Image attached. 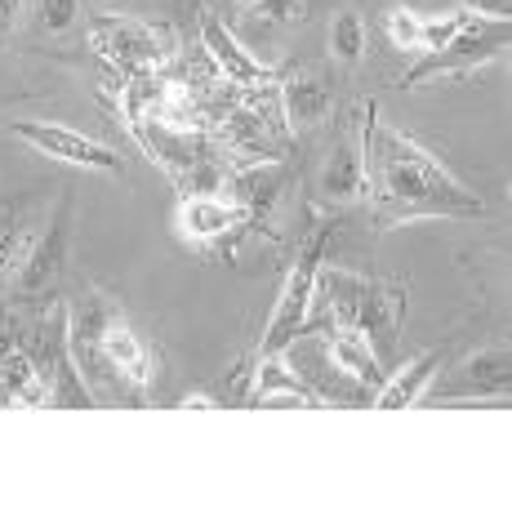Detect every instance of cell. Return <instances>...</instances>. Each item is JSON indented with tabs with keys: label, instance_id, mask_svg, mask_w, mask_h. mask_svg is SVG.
<instances>
[{
	"label": "cell",
	"instance_id": "1",
	"mask_svg": "<svg viewBox=\"0 0 512 512\" xmlns=\"http://www.w3.org/2000/svg\"><path fill=\"white\" fill-rule=\"evenodd\" d=\"M361 152H366V196L383 228L415 219H477V214H486V201L477 192H468L428 147L383 125L374 107H366Z\"/></svg>",
	"mask_w": 512,
	"mask_h": 512
},
{
	"label": "cell",
	"instance_id": "2",
	"mask_svg": "<svg viewBox=\"0 0 512 512\" xmlns=\"http://www.w3.org/2000/svg\"><path fill=\"white\" fill-rule=\"evenodd\" d=\"M317 299L330 312V326L361 334L383 366L397 357L401 317H406V285L401 281H374V277H357V272L321 268Z\"/></svg>",
	"mask_w": 512,
	"mask_h": 512
},
{
	"label": "cell",
	"instance_id": "3",
	"mask_svg": "<svg viewBox=\"0 0 512 512\" xmlns=\"http://www.w3.org/2000/svg\"><path fill=\"white\" fill-rule=\"evenodd\" d=\"M90 45L112 72L130 76H152L179 58V36L161 23H143L130 14H98L90 23Z\"/></svg>",
	"mask_w": 512,
	"mask_h": 512
},
{
	"label": "cell",
	"instance_id": "4",
	"mask_svg": "<svg viewBox=\"0 0 512 512\" xmlns=\"http://www.w3.org/2000/svg\"><path fill=\"white\" fill-rule=\"evenodd\" d=\"M326 245H330V228H317L303 241L299 259L290 263V277H285L277 312H272L268 330H263V339H259V352H254L250 361L285 357V348L312 330L308 317H312V303H317V277H321V254H326Z\"/></svg>",
	"mask_w": 512,
	"mask_h": 512
},
{
	"label": "cell",
	"instance_id": "5",
	"mask_svg": "<svg viewBox=\"0 0 512 512\" xmlns=\"http://www.w3.org/2000/svg\"><path fill=\"white\" fill-rule=\"evenodd\" d=\"M512 45V27L504 18H481V14H464V23L455 27V36H450L441 49H432V54H423L415 67H410V76L401 85H423V81H437V76H459V72H472V67L490 63L495 54H504Z\"/></svg>",
	"mask_w": 512,
	"mask_h": 512
},
{
	"label": "cell",
	"instance_id": "6",
	"mask_svg": "<svg viewBox=\"0 0 512 512\" xmlns=\"http://www.w3.org/2000/svg\"><path fill=\"white\" fill-rule=\"evenodd\" d=\"M67 223H72V196H63L54 223H49L41 236H27L23 254H18V263H14V294L23 303L54 299L58 281H63V272H67V250H72Z\"/></svg>",
	"mask_w": 512,
	"mask_h": 512
},
{
	"label": "cell",
	"instance_id": "7",
	"mask_svg": "<svg viewBox=\"0 0 512 512\" xmlns=\"http://www.w3.org/2000/svg\"><path fill=\"white\" fill-rule=\"evenodd\" d=\"M107 303L90 294V299L76 308V321L67 326V357H72L76 374H81V383L98 397H107V388L112 383H121V374H116L112 357H107V343H103V330H107Z\"/></svg>",
	"mask_w": 512,
	"mask_h": 512
},
{
	"label": "cell",
	"instance_id": "8",
	"mask_svg": "<svg viewBox=\"0 0 512 512\" xmlns=\"http://www.w3.org/2000/svg\"><path fill=\"white\" fill-rule=\"evenodd\" d=\"M9 134H18L23 143H32L36 152L54 156L63 165H81V170H112V174H125V161L116 147L90 139V134L72 130V125H54V121H14Z\"/></svg>",
	"mask_w": 512,
	"mask_h": 512
},
{
	"label": "cell",
	"instance_id": "9",
	"mask_svg": "<svg viewBox=\"0 0 512 512\" xmlns=\"http://www.w3.org/2000/svg\"><path fill=\"white\" fill-rule=\"evenodd\" d=\"M201 49L210 54L214 72H219L228 85H236V90H254V85L277 81V72H268V67L228 32V23L214 14H201Z\"/></svg>",
	"mask_w": 512,
	"mask_h": 512
},
{
	"label": "cell",
	"instance_id": "10",
	"mask_svg": "<svg viewBox=\"0 0 512 512\" xmlns=\"http://www.w3.org/2000/svg\"><path fill=\"white\" fill-rule=\"evenodd\" d=\"M228 201H236L250 219V228L268 232V219L277 210L281 192H285V165L281 161H254V165H241V170L228 179Z\"/></svg>",
	"mask_w": 512,
	"mask_h": 512
},
{
	"label": "cell",
	"instance_id": "11",
	"mask_svg": "<svg viewBox=\"0 0 512 512\" xmlns=\"http://www.w3.org/2000/svg\"><path fill=\"white\" fill-rule=\"evenodd\" d=\"M179 228H183L187 241L214 245V241H223V236L236 232V228H250V219H245V210L236 201H228V196L205 192V196H187L183 201Z\"/></svg>",
	"mask_w": 512,
	"mask_h": 512
},
{
	"label": "cell",
	"instance_id": "12",
	"mask_svg": "<svg viewBox=\"0 0 512 512\" xmlns=\"http://www.w3.org/2000/svg\"><path fill=\"white\" fill-rule=\"evenodd\" d=\"M512 383V352L508 348H486L450 374L446 383H437V392H455V397H499Z\"/></svg>",
	"mask_w": 512,
	"mask_h": 512
},
{
	"label": "cell",
	"instance_id": "13",
	"mask_svg": "<svg viewBox=\"0 0 512 512\" xmlns=\"http://www.w3.org/2000/svg\"><path fill=\"white\" fill-rule=\"evenodd\" d=\"M441 357H446V348H432V352H423V357L410 361V366H401L397 374H388L383 388L374 392V406L406 410V406H415V401H423L432 388V379H437V370H441Z\"/></svg>",
	"mask_w": 512,
	"mask_h": 512
},
{
	"label": "cell",
	"instance_id": "14",
	"mask_svg": "<svg viewBox=\"0 0 512 512\" xmlns=\"http://www.w3.org/2000/svg\"><path fill=\"white\" fill-rule=\"evenodd\" d=\"M330 112V90L308 72H294L290 81H281V116H285V130L303 134V130H317Z\"/></svg>",
	"mask_w": 512,
	"mask_h": 512
},
{
	"label": "cell",
	"instance_id": "15",
	"mask_svg": "<svg viewBox=\"0 0 512 512\" xmlns=\"http://www.w3.org/2000/svg\"><path fill=\"white\" fill-rule=\"evenodd\" d=\"M103 343H107V357H112L116 374H121V383H130V388H147L152 383V357H147V343L134 334L130 321L107 317Z\"/></svg>",
	"mask_w": 512,
	"mask_h": 512
},
{
	"label": "cell",
	"instance_id": "16",
	"mask_svg": "<svg viewBox=\"0 0 512 512\" xmlns=\"http://www.w3.org/2000/svg\"><path fill=\"white\" fill-rule=\"evenodd\" d=\"M321 187H326V196H334V201H357L366 192V152H361V139L343 134L334 143L326 170H321Z\"/></svg>",
	"mask_w": 512,
	"mask_h": 512
},
{
	"label": "cell",
	"instance_id": "17",
	"mask_svg": "<svg viewBox=\"0 0 512 512\" xmlns=\"http://www.w3.org/2000/svg\"><path fill=\"white\" fill-rule=\"evenodd\" d=\"M326 352H330V361L348 374L352 383H361V388H370V392H379L383 379H388V366H383V361L374 357L370 343L361 339V334H352V330H334V339L326 343Z\"/></svg>",
	"mask_w": 512,
	"mask_h": 512
},
{
	"label": "cell",
	"instance_id": "18",
	"mask_svg": "<svg viewBox=\"0 0 512 512\" xmlns=\"http://www.w3.org/2000/svg\"><path fill=\"white\" fill-rule=\"evenodd\" d=\"M330 49L339 63H357L366 54V23H361L352 9H339L330 23Z\"/></svg>",
	"mask_w": 512,
	"mask_h": 512
},
{
	"label": "cell",
	"instance_id": "19",
	"mask_svg": "<svg viewBox=\"0 0 512 512\" xmlns=\"http://www.w3.org/2000/svg\"><path fill=\"white\" fill-rule=\"evenodd\" d=\"M27 245V232H23V214H18V201H0V277L18 263Z\"/></svg>",
	"mask_w": 512,
	"mask_h": 512
},
{
	"label": "cell",
	"instance_id": "20",
	"mask_svg": "<svg viewBox=\"0 0 512 512\" xmlns=\"http://www.w3.org/2000/svg\"><path fill=\"white\" fill-rule=\"evenodd\" d=\"M245 14H250L254 23L285 27V23H299L303 18V0H245Z\"/></svg>",
	"mask_w": 512,
	"mask_h": 512
},
{
	"label": "cell",
	"instance_id": "21",
	"mask_svg": "<svg viewBox=\"0 0 512 512\" xmlns=\"http://www.w3.org/2000/svg\"><path fill=\"white\" fill-rule=\"evenodd\" d=\"M388 36L397 49H423V18L410 5H397L388 14Z\"/></svg>",
	"mask_w": 512,
	"mask_h": 512
},
{
	"label": "cell",
	"instance_id": "22",
	"mask_svg": "<svg viewBox=\"0 0 512 512\" xmlns=\"http://www.w3.org/2000/svg\"><path fill=\"white\" fill-rule=\"evenodd\" d=\"M76 14H81V0H36V23L49 36L67 32L76 23Z\"/></svg>",
	"mask_w": 512,
	"mask_h": 512
},
{
	"label": "cell",
	"instance_id": "23",
	"mask_svg": "<svg viewBox=\"0 0 512 512\" xmlns=\"http://www.w3.org/2000/svg\"><path fill=\"white\" fill-rule=\"evenodd\" d=\"M464 23V14H446V18H423V54H432V49H441L455 36V27Z\"/></svg>",
	"mask_w": 512,
	"mask_h": 512
},
{
	"label": "cell",
	"instance_id": "24",
	"mask_svg": "<svg viewBox=\"0 0 512 512\" xmlns=\"http://www.w3.org/2000/svg\"><path fill=\"white\" fill-rule=\"evenodd\" d=\"M464 5H468V14L504 18V23H508V14H512V0H464Z\"/></svg>",
	"mask_w": 512,
	"mask_h": 512
},
{
	"label": "cell",
	"instance_id": "25",
	"mask_svg": "<svg viewBox=\"0 0 512 512\" xmlns=\"http://www.w3.org/2000/svg\"><path fill=\"white\" fill-rule=\"evenodd\" d=\"M23 5H27V0H0V36L14 32V23H18V14H23Z\"/></svg>",
	"mask_w": 512,
	"mask_h": 512
},
{
	"label": "cell",
	"instance_id": "26",
	"mask_svg": "<svg viewBox=\"0 0 512 512\" xmlns=\"http://www.w3.org/2000/svg\"><path fill=\"white\" fill-rule=\"evenodd\" d=\"M205 406H214V397H205V392H192V397L179 401V410H205Z\"/></svg>",
	"mask_w": 512,
	"mask_h": 512
},
{
	"label": "cell",
	"instance_id": "27",
	"mask_svg": "<svg viewBox=\"0 0 512 512\" xmlns=\"http://www.w3.org/2000/svg\"><path fill=\"white\" fill-rule=\"evenodd\" d=\"M0 406H9V392H5V379H0Z\"/></svg>",
	"mask_w": 512,
	"mask_h": 512
},
{
	"label": "cell",
	"instance_id": "28",
	"mask_svg": "<svg viewBox=\"0 0 512 512\" xmlns=\"http://www.w3.org/2000/svg\"><path fill=\"white\" fill-rule=\"evenodd\" d=\"M192 5H196V0H192Z\"/></svg>",
	"mask_w": 512,
	"mask_h": 512
}]
</instances>
